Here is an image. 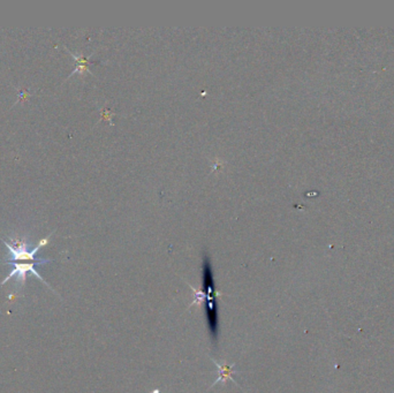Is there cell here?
<instances>
[{"mask_svg":"<svg viewBox=\"0 0 394 393\" xmlns=\"http://www.w3.org/2000/svg\"><path fill=\"white\" fill-rule=\"evenodd\" d=\"M0 240L5 243V246L7 247V249L11 252V257L10 258H5L6 264L10 263H14V262H20V260H28V262H37V263H50L51 259H45V258H37L36 257V252L39 250V246L33 248V249L29 250L28 247L29 244L26 242V238H19L18 235L15 236H11L10 241H6L4 240L2 236H0Z\"/></svg>","mask_w":394,"mask_h":393,"instance_id":"6da1fadb","label":"cell"},{"mask_svg":"<svg viewBox=\"0 0 394 393\" xmlns=\"http://www.w3.org/2000/svg\"><path fill=\"white\" fill-rule=\"evenodd\" d=\"M206 319L209 334L212 339V342H218L219 337V308H218V296H207L206 301Z\"/></svg>","mask_w":394,"mask_h":393,"instance_id":"7a4b0ae2","label":"cell"},{"mask_svg":"<svg viewBox=\"0 0 394 393\" xmlns=\"http://www.w3.org/2000/svg\"><path fill=\"white\" fill-rule=\"evenodd\" d=\"M10 264H12V266H13V270H12L9 274V276H7L6 278L3 280L2 284H0V287H2L3 285H5L7 282H9L10 279L13 278V277H17V282H19L20 284H21V286H23V285L26 284V279H27V274H28V272H30V274H33L35 277H37V278L41 280L43 284H45L47 287H50V285L43 279V277L38 274V271L36 270V268H35L36 266H39V264H42V263H37V262L17 263V262H15V263H10Z\"/></svg>","mask_w":394,"mask_h":393,"instance_id":"3957f363","label":"cell"},{"mask_svg":"<svg viewBox=\"0 0 394 393\" xmlns=\"http://www.w3.org/2000/svg\"><path fill=\"white\" fill-rule=\"evenodd\" d=\"M212 362H214L216 364V367L218 368V374H219V377L215 380V383H212L211 387L216 386L217 384H219L220 382H223L224 384L226 383L227 379L232 380V382H234L236 385L239 386V383L236 382V380L234 379V377H233V374H236L235 370V364H232V366H227L226 361H225L224 363H219L218 361H216L215 359H212Z\"/></svg>","mask_w":394,"mask_h":393,"instance_id":"277c9868","label":"cell"},{"mask_svg":"<svg viewBox=\"0 0 394 393\" xmlns=\"http://www.w3.org/2000/svg\"><path fill=\"white\" fill-rule=\"evenodd\" d=\"M63 47H65V49L68 51V53L72 55V58L75 59V61H76L75 70L72 72L68 78H71V76L75 75L76 73L82 76L84 73H86V72H88V73H89V74H92L91 71H90V68H89V59H90L91 55H88V57L86 58V57H83L82 54H75V53H73V52L68 50L66 46H63Z\"/></svg>","mask_w":394,"mask_h":393,"instance_id":"5b68a950","label":"cell"},{"mask_svg":"<svg viewBox=\"0 0 394 393\" xmlns=\"http://www.w3.org/2000/svg\"><path fill=\"white\" fill-rule=\"evenodd\" d=\"M189 286L191 287L192 293H194V298H192V302L188 308H191L192 306H195V304L199 306V304H201V303H204V301H206V298H207L206 293H204L203 291H196L195 288L191 286V285H189Z\"/></svg>","mask_w":394,"mask_h":393,"instance_id":"8992f818","label":"cell"},{"mask_svg":"<svg viewBox=\"0 0 394 393\" xmlns=\"http://www.w3.org/2000/svg\"><path fill=\"white\" fill-rule=\"evenodd\" d=\"M52 234H53V232H51V233H50L49 235H47V236H46V238H44V239H42V240H39L37 246H39V247H43V246H46V244H47V243H49V241H50V238H51V235H52Z\"/></svg>","mask_w":394,"mask_h":393,"instance_id":"52a82bcc","label":"cell"},{"mask_svg":"<svg viewBox=\"0 0 394 393\" xmlns=\"http://www.w3.org/2000/svg\"><path fill=\"white\" fill-rule=\"evenodd\" d=\"M28 96H29V92L26 91V90H21L19 92V101H23V99H26Z\"/></svg>","mask_w":394,"mask_h":393,"instance_id":"ba28073f","label":"cell"},{"mask_svg":"<svg viewBox=\"0 0 394 393\" xmlns=\"http://www.w3.org/2000/svg\"><path fill=\"white\" fill-rule=\"evenodd\" d=\"M152 393H160V392H159L158 390H155V391H154V392H152Z\"/></svg>","mask_w":394,"mask_h":393,"instance_id":"9c48e42d","label":"cell"}]
</instances>
